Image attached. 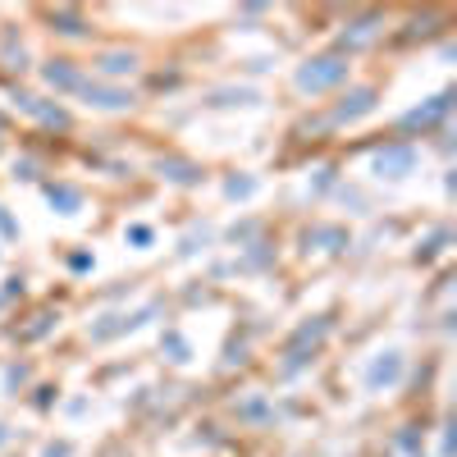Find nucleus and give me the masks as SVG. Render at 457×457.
Instances as JSON below:
<instances>
[{
    "instance_id": "f257e3e1",
    "label": "nucleus",
    "mask_w": 457,
    "mask_h": 457,
    "mask_svg": "<svg viewBox=\"0 0 457 457\" xmlns=\"http://www.w3.org/2000/svg\"><path fill=\"white\" fill-rule=\"evenodd\" d=\"M338 79H343V64L338 60H316V69H302L297 73V83L307 87V92H320V87H329Z\"/></svg>"
},
{
    "instance_id": "f03ea898",
    "label": "nucleus",
    "mask_w": 457,
    "mask_h": 457,
    "mask_svg": "<svg viewBox=\"0 0 457 457\" xmlns=\"http://www.w3.org/2000/svg\"><path fill=\"white\" fill-rule=\"evenodd\" d=\"M105 69L120 73V69H133V60H124V55H105Z\"/></svg>"
}]
</instances>
